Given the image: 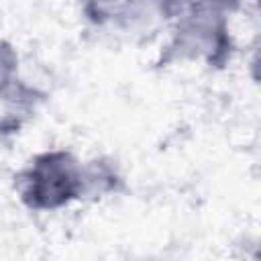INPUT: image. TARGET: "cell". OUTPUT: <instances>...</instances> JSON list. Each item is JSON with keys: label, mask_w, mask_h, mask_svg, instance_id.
Wrapping results in <instances>:
<instances>
[{"label": "cell", "mask_w": 261, "mask_h": 261, "mask_svg": "<svg viewBox=\"0 0 261 261\" xmlns=\"http://www.w3.org/2000/svg\"><path fill=\"white\" fill-rule=\"evenodd\" d=\"M82 18L102 35H141L153 22L165 27V2H86Z\"/></svg>", "instance_id": "cell-3"}, {"label": "cell", "mask_w": 261, "mask_h": 261, "mask_svg": "<svg viewBox=\"0 0 261 261\" xmlns=\"http://www.w3.org/2000/svg\"><path fill=\"white\" fill-rule=\"evenodd\" d=\"M12 190L29 212H59L80 202H98L126 192L124 173L110 155L82 159L55 147L33 153L14 173Z\"/></svg>", "instance_id": "cell-1"}, {"label": "cell", "mask_w": 261, "mask_h": 261, "mask_svg": "<svg viewBox=\"0 0 261 261\" xmlns=\"http://www.w3.org/2000/svg\"><path fill=\"white\" fill-rule=\"evenodd\" d=\"M237 8L228 2H165L167 41L155 57L153 69L196 61L212 71L226 69L237 53L230 31V14Z\"/></svg>", "instance_id": "cell-2"}, {"label": "cell", "mask_w": 261, "mask_h": 261, "mask_svg": "<svg viewBox=\"0 0 261 261\" xmlns=\"http://www.w3.org/2000/svg\"><path fill=\"white\" fill-rule=\"evenodd\" d=\"M47 98V92L29 86L20 77V57L16 47L10 41L0 39V102L12 106L18 114H27Z\"/></svg>", "instance_id": "cell-4"}]
</instances>
